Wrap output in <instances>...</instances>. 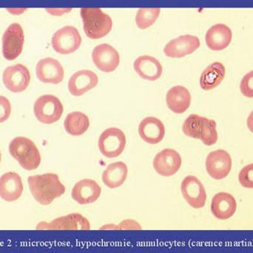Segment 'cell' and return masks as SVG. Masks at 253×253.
<instances>
[{
    "label": "cell",
    "mask_w": 253,
    "mask_h": 253,
    "mask_svg": "<svg viewBox=\"0 0 253 253\" xmlns=\"http://www.w3.org/2000/svg\"><path fill=\"white\" fill-rule=\"evenodd\" d=\"M28 183L33 197L44 206L50 205L65 193V186L55 173L31 175L28 178Z\"/></svg>",
    "instance_id": "6da1fadb"
},
{
    "label": "cell",
    "mask_w": 253,
    "mask_h": 253,
    "mask_svg": "<svg viewBox=\"0 0 253 253\" xmlns=\"http://www.w3.org/2000/svg\"><path fill=\"white\" fill-rule=\"evenodd\" d=\"M9 153L23 169L34 170L40 167L41 156L37 145L30 138L18 136L13 138L8 147Z\"/></svg>",
    "instance_id": "7a4b0ae2"
},
{
    "label": "cell",
    "mask_w": 253,
    "mask_h": 253,
    "mask_svg": "<svg viewBox=\"0 0 253 253\" xmlns=\"http://www.w3.org/2000/svg\"><path fill=\"white\" fill-rule=\"evenodd\" d=\"M80 14L84 32L91 40L102 38L111 32L112 19L100 8H82Z\"/></svg>",
    "instance_id": "3957f363"
},
{
    "label": "cell",
    "mask_w": 253,
    "mask_h": 253,
    "mask_svg": "<svg viewBox=\"0 0 253 253\" xmlns=\"http://www.w3.org/2000/svg\"><path fill=\"white\" fill-rule=\"evenodd\" d=\"M34 112L40 123L51 125L60 120L64 108L62 102L56 96L47 94L37 99L34 103Z\"/></svg>",
    "instance_id": "277c9868"
},
{
    "label": "cell",
    "mask_w": 253,
    "mask_h": 253,
    "mask_svg": "<svg viewBox=\"0 0 253 253\" xmlns=\"http://www.w3.org/2000/svg\"><path fill=\"white\" fill-rule=\"evenodd\" d=\"M126 136L123 130L117 127H110L103 131L98 141L101 153L109 159L118 157L124 151Z\"/></svg>",
    "instance_id": "5b68a950"
},
{
    "label": "cell",
    "mask_w": 253,
    "mask_h": 253,
    "mask_svg": "<svg viewBox=\"0 0 253 253\" xmlns=\"http://www.w3.org/2000/svg\"><path fill=\"white\" fill-rule=\"evenodd\" d=\"M82 38L75 27L67 25L58 30L52 37L53 50L60 54H70L78 50L81 45Z\"/></svg>",
    "instance_id": "8992f818"
},
{
    "label": "cell",
    "mask_w": 253,
    "mask_h": 253,
    "mask_svg": "<svg viewBox=\"0 0 253 253\" xmlns=\"http://www.w3.org/2000/svg\"><path fill=\"white\" fill-rule=\"evenodd\" d=\"M25 36L22 26L18 23H12L2 36L1 51L4 59L12 61L20 56L23 48Z\"/></svg>",
    "instance_id": "52a82bcc"
},
{
    "label": "cell",
    "mask_w": 253,
    "mask_h": 253,
    "mask_svg": "<svg viewBox=\"0 0 253 253\" xmlns=\"http://www.w3.org/2000/svg\"><path fill=\"white\" fill-rule=\"evenodd\" d=\"M39 230H89L88 220L80 213H71L53 219L50 222L42 221L36 227Z\"/></svg>",
    "instance_id": "ba28073f"
},
{
    "label": "cell",
    "mask_w": 253,
    "mask_h": 253,
    "mask_svg": "<svg viewBox=\"0 0 253 253\" xmlns=\"http://www.w3.org/2000/svg\"><path fill=\"white\" fill-rule=\"evenodd\" d=\"M2 81L6 88L12 93H21L29 85L31 74L25 65L16 64L5 68Z\"/></svg>",
    "instance_id": "9c48e42d"
},
{
    "label": "cell",
    "mask_w": 253,
    "mask_h": 253,
    "mask_svg": "<svg viewBox=\"0 0 253 253\" xmlns=\"http://www.w3.org/2000/svg\"><path fill=\"white\" fill-rule=\"evenodd\" d=\"M181 193L189 205L194 209H201L205 206L207 193L203 184L197 177L188 175L181 184Z\"/></svg>",
    "instance_id": "30bf717a"
},
{
    "label": "cell",
    "mask_w": 253,
    "mask_h": 253,
    "mask_svg": "<svg viewBox=\"0 0 253 253\" xmlns=\"http://www.w3.org/2000/svg\"><path fill=\"white\" fill-rule=\"evenodd\" d=\"M232 158L226 150L211 152L206 159V169L210 176L215 180L227 177L232 169Z\"/></svg>",
    "instance_id": "8fae6325"
},
{
    "label": "cell",
    "mask_w": 253,
    "mask_h": 253,
    "mask_svg": "<svg viewBox=\"0 0 253 253\" xmlns=\"http://www.w3.org/2000/svg\"><path fill=\"white\" fill-rule=\"evenodd\" d=\"M182 159L176 150L164 149L153 159V165L158 174L165 177L172 176L181 168Z\"/></svg>",
    "instance_id": "7c38bea8"
},
{
    "label": "cell",
    "mask_w": 253,
    "mask_h": 253,
    "mask_svg": "<svg viewBox=\"0 0 253 253\" xmlns=\"http://www.w3.org/2000/svg\"><path fill=\"white\" fill-rule=\"evenodd\" d=\"M93 63L100 71L111 73L118 68L120 63L119 52L109 44H101L95 47L92 53Z\"/></svg>",
    "instance_id": "4fadbf2b"
},
{
    "label": "cell",
    "mask_w": 253,
    "mask_h": 253,
    "mask_svg": "<svg viewBox=\"0 0 253 253\" xmlns=\"http://www.w3.org/2000/svg\"><path fill=\"white\" fill-rule=\"evenodd\" d=\"M200 44V40L196 36H180L169 41L164 48V52L168 57L182 58L196 51Z\"/></svg>",
    "instance_id": "5bb4252c"
},
{
    "label": "cell",
    "mask_w": 253,
    "mask_h": 253,
    "mask_svg": "<svg viewBox=\"0 0 253 253\" xmlns=\"http://www.w3.org/2000/svg\"><path fill=\"white\" fill-rule=\"evenodd\" d=\"M36 74L40 81L53 84L62 83L65 77V72L60 62L50 57L39 61L36 68Z\"/></svg>",
    "instance_id": "9a60e30c"
},
{
    "label": "cell",
    "mask_w": 253,
    "mask_h": 253,
    "mask_svg": "<svg viewBox=\"0 0 253 253\" xmlns=\"http://www.w3.org/2000/svg\"><path fill=\"white\" fill-rule=\"evenodd\" d=\"M102 188L94 180L83 179L74 186L71 196L74 201L81 205H90L100 197Z\"/></svg>",
    "instance_id": "2e32d148"
},
{
    "label": "cell",
    "mask_w": 253,
    "mask_h": 253,
    "mask_svg": "<svg viewBox=\"0 0 253 253\" xmlns=\"http://www.w3.org/2000/svg\"><path fill=\"white\" fill-rule=\"evenodd\" d=\"M98 83L99 79L93 71L82 70L71 76L68 82V90L73 96L78 97L94 88Z\"/></svg>",
    "instance_id": "e0dca14e"
},
{
    "label": "cell",
    "mask_w": 253,
    "mask_h": 253,
    "mask_svg": "<svg viewBox=\"0 0 253 253\" xmlns=\"http://www.w3.org/2000/svg\"><path fill=\"white\" fill-rule=\"evenodd\" d=\"M23 192L22 178L14 172H5L0 178V196L7 202L18 200Z\"/></svg>",
    "instance_id": "ac0fdd59"
},
{
    "label": "cell",
    "mask_w": 253,
    "mask_h": 253,
    "mask_svg": "<svg viewBox=\"0 0 253 253\" xmlns=\"http://www.w3.org/2000/svg\"><path fill=\"white\" fill-rule=\"evenodd\" d=\"M138 134L147 144H159L165 137V126L156 117H146L138 126Z\"/></svg>",
    "instance_id": "d6986e66"
},
{
    "label": "cell",
    "mask_w": 253,
    "mask_h": 253,
    "mask_svg": "<svg viewBox=\"0 0 253 253\" xmlns=\"http://www.w3.org/2000/svg\"><path fill=\"white\" fill-rule=\"evenodd\" d=\"M233 38L231 29L224 24L211 27L205 36L207 45L211 50L220 51L228 47Z\"/></svg>",
    "instance_id": "ffe728a7"
},
{
    "label": "cell",
    "mask_w": 253,
    "mask_h": 253,
    "mask_svg": "<svg viewBox=\"0 0 253 253\" xmlns=\"http://www.w3.org/2000/svg\"><path fill=\"white\" fill-rule=\"evenodd\" d=\"M236 209L237 203L236 199L230 193L221 192L212 198L211 211L218 219H229L236 213Z\"/></svg>",
    "instance_id": "44dd1931"
},
{
    "label": "cell",
    "mask_w": 253,
    "mask_h": 253,
    "mask_svg": "<svg viewBox=\"0 0 253 253\" xmlns=\"http://www.w3.org/2000/svg\"><path fill=\"white\" fill-rule=\"evenodd\" d=\"M191 94L184 86L177 85L168 90L166 102L168 108L177 114H184L190 108Z\"/></svg>",
    "instance_id": "7402d4cb"
},
{
    "label": "cell",
    "mask_w": 253,
    "mask_h": 253,
    "mask_svg": "<svg viewBox=\"0 0 253 253\" xmlns=\"http://www.w3.org/2000/svg\"><path fill=\"white\" fill-rule=\"evenodd\" d=\"M134 69L140 77L148 81H156L160 78L163 68L156 58L151 56H141L135 59Z\"/></svg>",
    "instance_id": "603a6c76"
},
{
    "label": "cell",
    "mask_w": 253,
    "mask_h": 253,
    "mask_svg": "<svg viewBox=\"0 0 253 253\" xmlns=\"http://www.w3.org/2000/svg\"><path fill=\"white\" fill-rule=\"evenodd\" d=\"M128 169L126 163L117 162L108 165L103 173L102 181L110 189L121 187L127 178Z\"/></svg>",
    "instance_id": "cb8c5ba5"
},
{
    "label": "cell",
    "mask_w": 253,
    "mask_h": 253,
    "mask_svg": "<svg viewBox=\"0 0 253 253\" xmlns=\"http://www.w3.org/2000/svg\"><path fill=\"white\" fill-rule=\"evenodd\" d=\"M225 73V67L221 62H215L211 64L201 76V87L205 90L215 88L224 80Z\"/></svg>",
    "instance_id": "d4e9b609"
},
{
    "label": "cell",
    "mask_w": 253,
    "mask_h": 253,
    "mask_svg": "<svg viewBox=\"0 0 253 253\" xmlns=\"http://www.w3.org/2000/svg\"><path fill=\"white\" fill-rule=\"evenodd\" d=\"M90 126V120L86 114L79 111L70 113L64 122V127L70 135L80 136Z\"/></svg>",
    "instance_id": "484cf974"
},
{
    "label": "cell",
    "mask_w": 253,
    "mask_h": 253,
    "mask_svg": "<svg viewBox=\"0 0 253 253\" xmlns=\"http://www.w3.org/2000/svg\"><path fill=\"white\" fill-rule=\"evenodd\" d=\"M200 139L206 146H212L218 141L216 123L206 117H202L200 126Z\"/></svg>",
    "instance_id": "4316f807"
},
{
    "label": "cell",
    "mask_w": 253,
    "mask_h": 253,
    "mask_svg": "<svg viewBox=\"0 0 253 253\" xmlns=\"http://www.w3.org/2000/svg\"><path fill=\"white\" fill-rule=\"evenodd\" d=\"M160 8H141L137 12L135 23L141 30L150 28L160 14Z\"/></svg>",
    "instance_id": "83f0119b"
},
{
    "label": "cell",
    "mask_w": 253,
    "mask_h": 253,
    "mask_svg": "<svg viewBox=\"0 0 253 253\" xmlns=\"http://www.w3.org/2000/svg\"><path fill=\"white\" fill-rule=\"evenodd\" d=\"M201 120L202 117L197 114L189 116L182 126L184 135L195 139H200Z\"/></svg>",
    "instance_id": "f1b7e54d"
},
{
    "label": "cell",
    "mask_w": 253,
    "mask_h": 253,
    "mask_svg": "<svg viewBox=\"0 0 253 253\" xmlns=\"http://www.w3.org/2000/svg\"><path fill=\"white\" fill-rule=\"evenodd\" d=\"M253 165H247L239 172V181L245 188H253Z\"/></svg>",
    "instance_id": "f546056e"
},
{
    "label": "cell",
    "mask_w": 253,
    "mask_h": 253,
    "mask_svg": "<svg viewBox=\"0 0 253 253\" xmlns=\"http://www.w3.org/2000/svg\"><path fill=\"white\" fill-rule=\"evenodd\" d=\"M253 71L248 73L243 77L240 84V90L244 96L248 98L253 97Z\"/></svg>",
    "instance_id": "4dcf8cb0"
},
{
    "label": "cell",
    "mask_w": 253,
    "mask_h": 253,
    "mask_svg": "<svg viewBox=\"0 0 253 253\" xmlns=\"http://www.w3.org/2000/svg\"><path fill=\"white\" fill-rule=\"evenodd\" d=\"M101 230H141V227L134 220L127 219L125 220L117 226L113 224L104 226Z\"/></svg>",
    "instance_id": "1f68e13d"
},
{
    "label": "cell",
    "mask_w": 253,
    "mask_h": 253,
    "mask_svg": "<svg viewBox=\"0 0 253 253\" xmlns=\"http://www.w3.org/2000/svg\"><path fill=\"white\" fill-rule=\"evenodd\" d=\"M0 99H1V119H0V121H1V123H2L10 117L11 106H10V102L4 96H1Z\"/></svg>",
    "instance_id": "d6a6232c"
},
{
    "label": "cell",
    "mask_w": 253,
    "mask_h": 253,
    "mask_svg": "<svg viewBox=\"0 0 253 253\" xmlns=\"http://www.w3.org/2000/svg\"><path fill=\"white\" fill-rule=\"evenodd\" d=\"M46 10L53 16H61L71 11V9H46Z\"/></svg>",
    "instance_id": "836d02e7"
},
{
    "label": "cell",
    "mask_w": 253,
    "mask_h": 253,
    "mask_svg": "<svg viewBox=\"0 0 253 253\" xmlns=\"http://www.w3.org/2000/svg\"><path fill=\"white\" fill-rule=\"evenodd\" d=\"M7 10L10 12V13H13V14L19 15V13L21 14L22 12L25 11V9H23V10H20V9H7Z\"/></svg>",
    "instance_id": "e575fe53"
}]
</instances>
